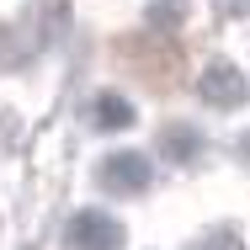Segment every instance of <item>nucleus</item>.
Segmentation results:
<instances>
[{
	"mask_svg": "<svg viewBox=\"0 0 250 250\" xmlns=\"http://www.w3.org/2000/svg\"><path fill=\"white\" fill-rule=\"evenodd\" d=\"M101 181L112 192H144L149 187V165H144V154H112V160H101Z\"/></svg>",
	"mask_w": 250,
	"mask_h": 250,
	"instance_id": "2",
	"label": "nucleus"
},
{
	"mask_svg": "<svg viewBox=\"0 0 250 250\" xmlns=\"http://www.w3.org/2000/svg\"><path fill=\"white\" fill-rule=\"evenodd\" d=\"M208 101H218V106H240V101H245V75L229 69V64H213V69H208Z\"/></svg>",
	"mask_w": 250,
	"mask_h": 250,
	"instance_id": "3",
	"label": "nucleus"
},
{
	"mask_svg": "<svg viewBox=\"0 0 250 250\" xmlns=\"http://www.w3.org/2000/svg\"><path fill=\"white\" fill-rule=\"evenodd\" d=\"M69 250H117V224L106 213H80L69 224Z\"/></svg>",
	"mask_w": 250,
	"mask_h": 250,
	"instance_id": "1",
	"label": "nucleus"
},
{
	"mask_svg": "<svg viewBox=\"0 0 250 250\" xmlns=\"http://www.w3.org/2000/svg\"><path fill=\"white\" fill-rule=\"evenodd\" d=\"M96 123L101 128H128V123H133V106L117 101V96H101L96 101Z\"/></svg>",
	"mask_w": 250,
	"mask_h": 250,
	"instance_id": "4",
	"label": "nucleus"
}]
</instances>
